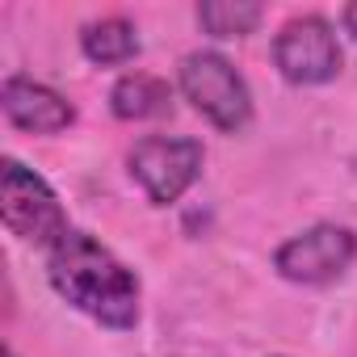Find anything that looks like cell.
I'll list each match as a JSON object with an SVG mask.
<instances>
[{
  "label": "cell",
  "mask_w": 357,
  "mask_h": 357,
  "mask_svg": "<svg viewBox=\"0 0 357 357\" xmlns=\"http://www.w3.org/2000/svg\"><path fill=\"white\" fill-rule=\"evenodd\" d=\"M344 26H349V30H353V38H357V5H349V9H344Z\"/></svg>",
  "instance_id": "11"
},
{
  "label": "cell",
  "mask_w": 357,
  "mask_h": 357,
  "mask_svg": "<svg viewBox=\"0 0 357 357\" xmlns=\"http://www.w3.org/2000/svg\"><path fill=\"white\" fill-rule=\"evenodd\" d=\"M273 63L290 84H328L340 72V43L319 13L294 17L273 38Z\"/></svg>",
  "instance_id": "6"
},
{
  "label": "cell",
  "mask_w": 357,
  "mask_h": 357,
  "mask_svg": "<svg viewBox=\"0 0 357 357\" xmlns=\"http://www.w3.org/2000/svg\"><path fill=\"white\" fill-rule=\"evenodd\" d=\"M265 9L252 0H202L198 5V26L211 38H244L261 26Z\"/></svg>",
  "instance_id": "10"
},
{
  "label": "cell",
  "mask_w": 357,
  "mask_h": 357,
  "mask_svg": "<svg viewBox=\"0 0 357 357\" xmlns=\"http://www.w3.org/2000/svg\"><path fill=\"white\" fill-rule=\"evenodd\" d=\"M176 84H181L185 101L219 130L236 135L248 126L252 118V93L244 84V76L236 72L231 59L215 55V51H190L176 68Z\"/></svg>",
  "instance_id": "2"
},
{
  "label": "cell",
  "mask_w": 357,
  "mask_h": 357,
  "mask_svg": "<svg viewBox=\"0 0 357 357\" xmlns=\"http://www.w3.org/2000/svg\"><path fill=\"white\" fill-rule=\"evenodd\" d=\"M5 357H17V353H13V349H9V353H5Z\"/></svg>",
  "instance_id": "12"
},
{
  "label": "cell",
  "mask_w": 357,
  "mask_h": 357,
  "mask_svg": "<svg viewBox=\"0 0 357 357\" xmlns=\"http://www.w3.org/2000/svg\"><path fill=\"white\" fill-rule=\"evenodd\" d=\"M109 109L122 122H143V118H164L172 114V89L168 80L151 76V72H130L114 84L109 93Z\"/></svg>",
  "instance_id": "8"
},
{
  "label": "cell",
  "mask_w": 357,
  "mask_h": 357,
  "mask_svg": "<svg viewBox=\"0 0 357 357\" xmlns=\"http://www.w3.org/2000/svg\"><path fill=\"white\" fill-rule=\"evenodd\" d=\"M0 215L17 240L38 244L47 252L72 231L55 190L17 160H5V172H0Z\"/></svg>",
  "instance_id": "3"
},
{
  "label": "cell",
  "mask_w": 357,
  "mask_h": 357,
  "mask_svg": "<svg viewBox=\"0 0 357 357\" xmlns=\"http://www.w3.org/2000/svg\"><path fill=\"white\" fill-rule=\"evenodd\" d=\"M47 278L63 303L84 311L105 328H135L139 324V278L89 231H68L47 252Z\"/></svg>",
  "instance_id": "1"
},
{
  "label": "cell",
  "mask_w": 357,
  "mask_h": 357,
  "mask_svg": "<svg viewBox=\"0 0 357 357\" xmlns=\"http://www.w3.org/2000/svg\"><path fill=\"white\" fill-rule=\"evenodd\" d=\"M202 143L185 135H147L130 147V176L143 185V194L155 206L181 202V194L198 181L202 172Z\"/></svg>",
  "instance_id": "4"
},
{
  "label": "cell",
  "mask_w": 357,
  "mask_h": 357,
  "mask_svg": "<svg viewBox=\"0 0 357 357\" xmlns=\"http://www.w3.org/2000/svg\"><path fill=\"white\" fill-rule=\"evenodd\" d=\"M357 261V236L336 223H315L273 252V269L298 286H328Z\"/></svg>",
  "instance_id": "5"
},
{
  "label": "cell",
  "mask_w": 357,
  "mask_h": 357,
  "mask_svg": "<svg viewBox=\"0 0 357 357\" xmlns=\"http://www.w3.org/2000/svg\"><path fill=\"white\" fill-rule=\"evenodd\" d=\"M80 47L93 63L101 68H114V63H130L139 55V30L126 22V17H101L93 26H84L80 34Z\"/></svg>",
  "instance_id": "9"
},
{
  "label": "cell",
  "mask_w": 357,
  "mask_h": 357,
  "mask_svg": "<svg viewBox=\"0 0 357 357\" xmlns=\"http://www.w3.org/2000/svg\"><path fill=\"white\" fill-rule=\"evenodd\" d=\"M0 109H5V118L26 135H59L76 122L72 101L59 97L55 89L30 80V76H9L0 84Z\"/></svg>",
  "instance_id": "7"
}]
</instances>
